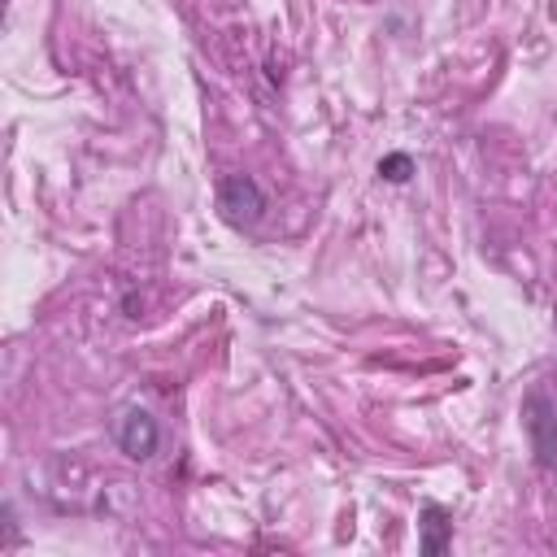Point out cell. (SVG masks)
I'll return each instance as SVG.
<instances>
[{"label": "cell", "instance_id": "5", "mask_svg": "<svg viewBox=\"0 0 557 557\" xmlns=\"http://www.w3.org/2000/svg\"><path fill=\"white\" fill-rule=\"evenodd\" d=\"M409 174H413V157L409 152H387L379 161V178H387V183H405Z\"/></svg>", "mask_w": 557, "mask_h": 557}, {"label": "cell", "instance_id": "1", "mask_svg": "<svg viewBox=\"0 0 557 557\" xmlns=\"http://www.w3.org/2000/svg\"><path fill=\"white\" fill-rule=\"evenodd\" d=\"M218 209L231 226H252L265 213V191L252 174H226L218 183Z\"/></svg>", "mask_w": 557, "mask_h": 557}, {"label": "cell", "instance_id": "4", "mask_svg": "<svg viewBox=\"0 0 557 557\" xmlns=\"http://www.w3.org/2000/svg\"><path fill=\"white\" fill-rule=\"evenodd\" d=\"M448 540H453V513L444 505L426 500L422 505V522H418V548L426 557H440V553H448Z\"/></svg>", "mask_w": 557, "mask_h": 557}, {"label": "cell", "instance_id": "3", "mask_svg": "<svg viewBox=\"0 0 557 557\" xmlns=\"http://www.w3.org/2000/svg\"><path fill=\"white\" fill-rule=\"evenodd\" d=\"M113 440H117V448H122L131 461H148V457L157 453V444H161V426H157V418H152L148 409L131 405V409H122Z\"/></svg>", "mask_w": 557, "mask_h": 557}, {"label": "cell", "instance_id": "2", "mask_svg": "<svg viewBox=\"0 0 557 557\" xmlns=\"http://www.w3.org/2000/svg\"><path fill=\"white\" fill-rule=\"evenodd\" d=\"M522 422H527V440L535 453V466H553L557 461V409L544 392H527L522 400Z\"/></svg>", "mask_w": 557, "mask_h": 557}]
</instances>
